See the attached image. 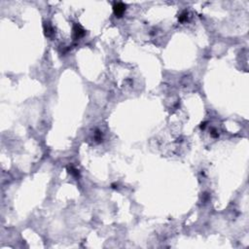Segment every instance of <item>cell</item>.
I'll use <instances>...</instances> for the list:
<instances>
[{"label":"cell","mask_w":249,"mask_h":249,"mask_svg":"<svg viewBox=\"0 0 249 249\" xmlns=\"http://www.w3.org/2000/svg\"><path fill=\"white\" fill-rule=\"evenodd\" d=\"M126 10V6L123 3H116L114 5V13L115 15L118 17H121L124 14V12Z\"/></svg>","instance_id":"6da1fadb"},{"label":"cell","mask_w":249,"mask_h":249,"mask_svg":"<svg viewBox=\"0 0 249 249\" xmlns=\"http://www.w3.org/2000/svg\"><path fill=\"white\" fill-rule=\"evenodd\" d=\"M73 32H74V36H75V38H80L81 36H83L85 34V30L83 29L80 25H74V27H73Z\"/></svg>","instance_id":"7a4b0ae2"},{"label":"cell","mask_w":249,"mask_h":249,"mask_svg":"<svg viewBox=\"0 0 249 249\" xmlns=\"http://www.w3.org/2000/svg\"><path fill=\"white\" fill-rule=\"evenodd\" d=\"M187 16H188L187 12L182 13V15L180 16V18H179V21H186V20H187Z\"/></svg>","instance_id":"3957f363"}]
</instances>
